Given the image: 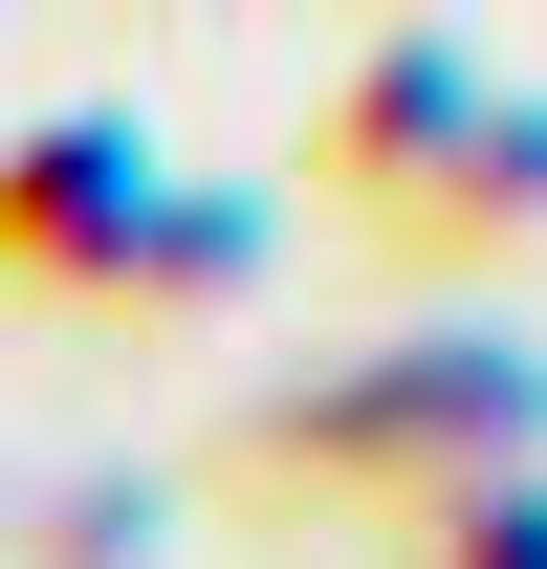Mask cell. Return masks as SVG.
Segmentation results:
<instances>
[{
  "label": "cell",
  "mask_w": 547,
  "mask_h": 569,
  "mask_svg": "<svg viewBox=\"0 0 547 569\" xmlns=\"http://www.w3.org/2000/svg\"><path fill=\"white\" fill-rule=\"evenodd\" d=\"M110 241V284H132V241H153V153L132 132H44V153H0V263L44 284V263H88Z\"/></svg>",
  "instance_id": "1"
},
{
  "label": "cell",
  "mask_w": 547,
  "mask_h": 569,
  "mask_svg": "<svg viewBox=\"0 0 547 569\" xmlns=\"http://www.w3.org/2000/svg\"><path fill=\"white\" fill-rule=\"evenodd\" d=\"M460 569H547V503H504V548H460Z\"/></svg>",
  "instance_id": "2"
}]
</instances>
